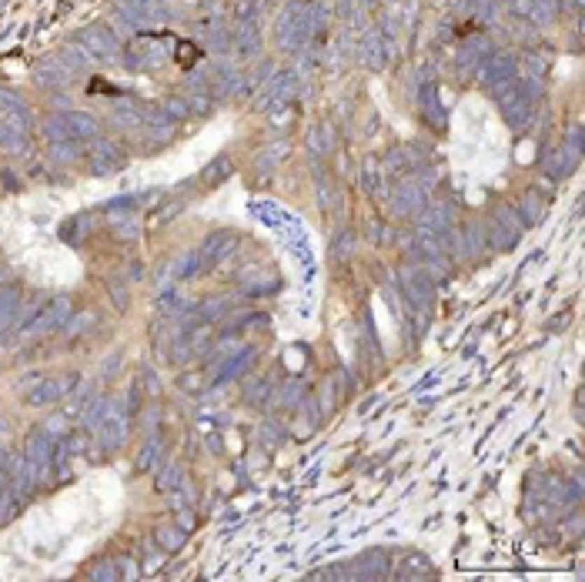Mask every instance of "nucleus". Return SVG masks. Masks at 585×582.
<instances>
[{"mask_svg": "<svg viewBox=\"0 0 585 582\" xmlns=\"http://www.w3.org/2000/svg\"><path fill=\"white\" fill-rule=\"evenodd\" d=\"M391 208H395V215H418L425 208V187L415 178L402 181L395 187V194H391Z\"/></svg>", "mask_w": 585, "mask_h": 582, "instance_id": "nucleus-10", "label": "nucleus"}, {"mask_svg": "<svg viewBox=\"0 0 585 582\" xmlns=\"http://www.w3.org/2000/svg\"><path fill=\"white\" fill-rule=\"evenodd\" d=\"M365 187H368V191H372V194H378V191H381V178H378V168H375V157H372V161H365Z\"/></svg>", "mask_w": 585, "mask_h": 582, "instance_id": "nucleus-48", "label": "nucleus"}, {"mask_svg": "<svg viewBox=\"0 0 585 582\" xmlns=\"http://www.w3.org/2000/svg\"><path fill=\"white\" fill-rule=\"evenodd\" d=\"M184 97H188V108H191V114H208V111L214 108V97H211L208 91H188Z\"/></svg>", "mask_w": 585, "mask_h": 582, "instance_id": "nucleus-43", "label": "nucleus"}, {"mask_svg": "<svg viewBox=\"0 0 585 582\" xmlns=\"http://www.w3.org/2000/svg\"><path fill=\"white\" fill-rule=\"evenodd\" d=\"M385 168H388L391 174H415L418 168H425V154H421L418 148H411V144L391 148L388 157H385Z\"/></svg>", "mask_w": 585, "mask_h": 582, "instance_id": "nucleus-13", "label": "nucleus"}, {"mask_svg": "<svg viewBox=\"0 0 585 582\" xmlns=\"http://www.w3.org/2000/svg\"><path fill=\"white\" fill-rule=\"evenodd\" d=\"M355 231H338L334 234V241H331V258L334 261H348L351 255H355Z\"/></svg>", "mask_w": 585, "mask_h": 582, "instance_id": "nucleus-36", "label": "nucleus"}, {"mask_svg": "<svg viewBox=\"0 0 585 582\" xmlns=\"http://www.w3.org/2000/svg\"><path fill=\"white\" fill-rule=\"evenodd\" d=\"M41 432H44V435H50L54 442H60V439L71 432V429H67V415H64V412H60V415H50L44 425H41Z\"/></svg>", "mask_w": 585, "mask_h": 582, "instance_id": "nucleus-42", "label": "nucleus"}, {"mask_svg": "<svg viewBox=\"0 0 585 582\" xmlns=\"http://www.w3.org/2000/svg\"><path fill=\"white\" fill-rule=\"evenodd\" d=\"M428 576H435V569H432V559L428 555H421V552H408L402 569H398V579H428Z\"/></svg>", "mask_w": 585, "mask_h": 582, "instance_id": "nucleus-23", "label": "nucleus"}, {"mask_svg": "<svg viewBox=\"0 0 585 582\" xmlns=\"http://www.w3.org/2000/svg\"><path fill=\"white\" fill-rule=\"evenodd\" d=\"M67 318H71V298L67 294H57L50 305L34 318V325H27V332L24 335H44V332H50V328H64L67 325Z\"/></svg>", "mask_w": 585, "mask_h": 582, "instance_id": "nucleus-6", "label": "nucleus"}, {"mask_svg": "<svg viewBox=\"0 0 585 582\" xmlns=\"http://www.w3.org/2000/svg\"><path fill=\"white\" fill-rule=\"evenodd\" d=\"M558 7H569V10H582V0H558Z\"/></svg>", "mask_w": 585, "mask_h": 582, "instance_id": "nucleus-60", "label": "nucleus"}, {"mask_svg": "<svg viewBox=\"0 0 585 582\" xmlns=\"http://www.w3.org/2000/svg\"><path fill=\"white\" fill-rule=\"evenodd\" d=\"M87 579H120L118 562H111V559H104V562H94V566L87 569Z\"/></svg>", "mask_w": 585, "mask_h": 582, "instance_id": "nucleus-45", "label": "nucleus"}, {"mask_svg": "<svg viewBox=\"0 0 585 582\" xmlns=\"http://www.w3.org/2000/svg\"><path fill=\"white\" fill-rule=\"evenodd\" d=\"M285 425L278 422V418H265L261 425H258V442H261V448H278V445L285 442Z\"/></svg>", "mask_w": 585, "mask_h": 582, "instance_id": "nucleus-30", "label": "nucleus"}, {"mask_svg": "<svg viewBox=\"0 0 585 582\" xmlns=\"http://www.w3.org/2000/svg\"><path fill=\"white\" fill-rule=\"evenodd\" d=\"M67 322H71V325H64V328H67V335H77V332H84V328L94 322V315H90V311H84V315H71Z\"/></svg>", "mask_w": 585, "mask_h": 582, "instance_id": "nucleus-49", "label": "nucleus"}, {"mask_svg": "<svg viewBox=\"0 0 585 582\" xmlns=\"http://www.w3.org/2000/svg\"><path fill=\"white\" fill-rule=\"evenodd\" d=\"M515 71H519L515 54H509V50H488V54L479 61V67H475V77H479L485 87H492V84H498V80H512Z\"/></svg>", "mask_w": 585, "mask_h": 582, "instance_id": "nucleus-2", "label": "nucleus"}, {"mask_svg": "<svg viewBox=\"0 0 585 582\" xmlns=\"http://www.w3.org/2000/svg\"><path fill=\"white\" fill-rule=\"evenodd\" d=\"M157 455H161V435H157V432H150L148 442H144V448H141V455H137V462H134V469H141V472L150 469Z\"/></svg>", "mask_w": 585, "mask_h": 582, "instance_id": "nucleus-38", "label": "nucleus"}, {"mask_svg": "<svg viewBox=\"0 0 585 582\" xmlns=\"http://www.w3.org/2000/svg\"><path fill=\"white\" fill-rule=\"evenodd\" d=\"M17 318V294L10 288H0V332H7Z\"/></svg>", "mask_w": 585, "mask_h": 582, "instance_id": "nucleus-37", "label": "nucleus"}, {"mask_svg": "<svg viewBox=\"0 0 585 582\" xmlns=\"http://www.w3.org/2000/svg\"><path fill=\"white\" fill-rule=\"evenodd\" d=\"M512 34H515V41H535V27H528V24H522L519 17L512 20Z\"/></svg>", "mask_w": 585, "mask_h": 582, "instance_id": "nucleus-51", "label": "nucleus"}, {"mask_svg": "<svg viewBox=\"0 0 585 582\" xmlns=\"http://www.w3.org/2000/svg\"><path fill=\"white\" fill-rule=\"evenodd\" d=\"M41 131H44V138L50 141V144H57V141H74V131H71V121H67V114L64 111H50L44 118V124H41Z\"/></svg>", "mask_w": 585, "mask_h": 582, "instance_id": "nucleus-21", "label": "nucleus"}, {"mask_svg": "<svg viewBox=\"0 0 585 582\" xmlns=\"http://www.w3.org/2000/svg\"><path fill=\"white\" fill-rule=\"evenodd\" d=\"M421 111H425V121L432 124L435 131H445L449 118H445V108L438 104V87L432 80H425V87H421Z\"/></svg>", "mask_w": 585, "mask_h": 582, "instance_id": "nucleus-14", "label": "nucleus"}, {"mask_svg": "<svg viewBox=\"0 0 585 582\" xmlns=\"http://www.w3.org/2000/svg\"><path fill=\"white\" fill-rule=\"evenodd\" d=\"M71 77H74V71L60 61L57 54H54V57H44V61L34 67V80H37L41 87H64Z\"/></svg>", "mask_w": 585, "mask_h": 582, "instance_id": "nucleus-12", "label": "nucleus"}, {"mask_svg": "<svg viewBox=\"0 0 585 582\" xmlns=\"http://www.w3.org/2000/svg\"><path fill=\"white\" fill-rule=\"evenodd\" d=\"M495 0H472V14L479 17L481 24H492L495 20Z\"/></svg>", "mask_w": 585, "mask_h": 582, "instance_id": "nucleus-46", "label": "nucleus"}, {"mask_svg": "<svg viewBox=\"0 0 585 582\" xmlns=\"http://www.w3.org/2000/svg\"><path fill=\"white\" fill-rule=\"evenodd\" d=\"M505 7L515 17H528V0H505Z\"/></svg>", "mask_w": 585, "mask_h": 582, "instance_id": "nucleus-56", "label": "nucleus"}, {"mask_svg": "<svg viewBox=\"0 0 585 582\" xmlns=\"http://www.w3.org/2000/svg\"><path fill=\"white\" fill-rule=\"evenodd\" d=\"M526 67L532 71V77H545V71H549V57L545 54H526Z\"/></svg>", "mask_w": 585, "mask_h": 582, "instance_id": "nucleus-47", "label": "nucleus"}, {"mask_svg": "<svg viewBox=\"0 0 585 582\" xmlns=\"http://www.w3.org/2000/svg\"><path fill=\"white\" fill-rule=\"evenodd\" d=\"M285 154H288V141H274L271 148H265V151L258 154V168H261V171H265V168H274V164H278Z\"/></svg>", "mask_w": 585, "mask_h": 582, "instance_id": "nucleus-40", "label": "nucleus"}, {"mask_svg": "<svg viewBox=\"0 0 585 582\" xmlns=\"http://www.w3.org/2000/svg\"><path fill=\"white\" fill-rule=\"evenodd\" d=\"M164 566V549H161V555H157V552H154V555H148V566H144V572H157V569Z\"/></svg>", "mask_w": 585, "mask_h": 582, "instance_id": "nucleus-57", "label": "nucleus"}, {"mask_svg": "<svg viewBox=\"0 0 585 582\" xmlns=\"http://www.w3.org/2000/svg\"><path fill=\"white\" fill-rule=\"evenodd\" d=\"M268 395H271L268 375H255V378H248V382L241 385V399L248 402V405H261V402H268Z\"/></svg>", "mask_w": 585, "mask_h": 582, "instance_id": "nucleus-25", "label": "nucleus"}, {"mask_svg": "<svg viewBox=\"0 0 585 582\" xmlns=\"http://www.w3.org/2000/svg\"><path fill=\"white\" fill-rule=\"evenodd\" d=\"M318 204H321L325 211L334 208V187H331L328 181H318Z\"/></svg>", "mask_w": 585, "mask_h": 582, "instance_id": "nucleus-50", "label": "nucleus"}, {"mask_svg": "<svg viewBox=\"0 0 585 582\" xmlns=\"http://www.w3.org/2000/svg\"><path fill=\"white\" fill-rule=\"evenodd\" d=\"M234 248H238V234H234V231H214V234H208V238H204V245L197 248L201 268H211V264L225 261Z\"/></svg>", "mask_w": 585, "mask_h": 582, "instance_id": "nucleus-8", "label": "nucleus"}, {"mask_svg": "<svg viewBox=\"0 0 585 582\" xmlns=\"http://www.w3.org/2000/svg\"><path fill=\"white\" fill-rule=\"evenodd\" d=\"M451 211L455 204L451 201H438L432 208H421L418 211V231L415 234H442V231L451 228Z\"/></svg>", "mask_w": 585, "mask_h": 582, "instance_id": "nucleus-11", "label": "nucleus"}, {"mask_svg": "<svg viewBox=\"0 0 585 582\" xmlns=\"http://www.w3.org/2000/svg\"><path fill=\"white\" fill-rule=\"evenodd\" d=\"M178 485H184V469H181L178 462H171L164 472L157 475V489H161V492H171V489H178Z\"/></svg>", "mask_w": 585, "mask_h": 582, "instance_id": "nucleus-39", "label": "nucleus"}, {"mask_svg": "<svg viewBox=\"0 0 585 582\" xmlns=\"http://www.w3.org/2000/svg\"><path fill=\"white\" fill-rule=\"evenodd\" d=\"M118 572H120V576H124V579H134V576H137V572H141V569H137L134 562H131V559L124 555V559H118Z\"/></svg>", "mask_w": 585, "mask_h": 582, "instance_id": "nucleus-54", "label": "nucleus"}, {"mask_svg": "<svg viewBox=\"0 0 585 582\" xmlns=\"http://www.w3.org/2000/svg\"><path fill=\"white\" fill-rule=\"evenodd\" d=\"M271 402H274L278 409H285V412H295V409L304 405V385L295 382V378H288V382L274 392V399H271Z\"/></svg>", "mask_w": 585, "mask_h": 582, "instance_id": "nucleus-24", "label": "nucleus"}, {"mask_svg": "<svg viewBox=\"0 0 585 582\" xmlns=\"http://www.w3.org/2000/svg\"><path fill=\"white\" fill-rule=\"evenodd\" d=\"M54 448H57V442H54L50 435H44V432H34V435L27 439L24 455H27L34 465H50V462H54Z\"/></svg>", "mask_w": 585, "mask_h": 582, "instance_id": "nucleus-17", "label": "nucleus"}, {"mask_svg": "<svg viewBox=\"0 0 585 582\" xmlns=\"http://www.w3.org/2000/svg\"><path fill=\"white\" fill-rule=\"evenodd\" d=\"M57 57H60L64 64H67L71 71H90V67H94V61H97V57L90 54L87 47L80 44V41H71V44H64V47H60Z\"/></svg>", "mask_w": 585, "mask_h": 582, "instance_id": "nucleus-19", "label": "nucleus"}, {"mask_svg": "<svg viewBox=\"0 0 585 582\" xmlns=\"http://www.w3.org/2000/svg\"><path fill=\"white\" fill-rule=\"evenodd\" d=\"M361 7H372V3H375V0H358Z\"/></svg>", "mask_w": 585, "mask_h": 582, "instance_id": "nucleus-62", "label": "nucleus"}, {"mask_svg": "<svg viewBox=\"0 0 585 582\" xmlns=\"http://www.w3.org/2000/svg\"><path fill=\"white\" fill-rule=\"evenodd\" d=\"M558 10H562L558 0H528V20L539 24V27H549V24L556 20Z\"/></svg>", "mask_w": 585, "mask_h": 582, "instance_id": "nucleus-27", "label": "nucleus"}, {"mask_svg": "<svg viewBox=\"0 0 585 582\" xmlns=\"http://www.w3.org/2000/svg\"><path fill=\"white\" fill-rule=\"evenodd\" d=\"M532 111H535V104L528 97H522V91H519V97H512L509 104H502V114H505L509 127H515V131H522L532 121Z\"/></svg>", "mask_w": 585, "mask_h": 582, "instance_id": "nucleus-18", "label": "nucleus"}, {"mask_svg": "<svg viewBox=\"0 0 585 582\" xmlns=\"http://www.w3.org/2000/svg\"><path fill=\"white\" fill-rule=\"evenodd\" d=\"M154 539H157V546H161L164 552H181L184 549V542H188V532H184L181 525H157Z\"/></svg>", "mask_w": 585, "mask_h": 582, "instance_id": "nucleus-28", "label": "nucleus"}, {"mask_svg": "<svg viewBox=\"0 0 585 582\" xmlns=\"http://www.w3.org/2000/svg\"><path fill=\"white\" fill-rule=\"evenodd\" d=\"M351 7H355V0H334V10H338L341 17H345L348 10H351Z\"/></svg>", "mask_w": 585, "mask_h": 582, "instance_id": "nucleus-59", "label": "nucleus"}, {"mask_svg": "<svg viewBox=\"0 0 585 582\" xmlns=\"http://www.w3.org/2000/svg\"><path fill=\"white\" fill-rule=\"evenodd\" d=\"M495 221L502 225V228H509L515 238H522V231H526V221L519 218V211H515V208H498Z\"/></svg>", "mask_w": 585, "mask_h": 582, "instance_id": "nucleus-41", "label": "nucleus"}, {"mask_svg": "<svg viewBox=\"0 0 585 582\" xmlns=\"http://www.w3.org/2000/svg\"><path fill=\"white\" fill-rule=\"evenodd\" d=\"M111 298H114L118 308H127V288H124L120 281H111Z\"/></svg>", "mask_w": 585, "mask_h": 582, "instance_id": "nucleus-53", "label": "nucleus"}, {"mask_svg": "<svg viewBox=\"0 0 585 582\" xmlns=\"http://www.w3.org/2000/svg\"><path fill=\"white\" fill-rule=\"evenodd\" d=\"M515 211L522 215L526 228H528V225H539V221H542V198L535 194V191H528L526 198L519 201V208H515Z\"/></svg>", "mask_w": 585, "mask_h": 582, "instance_id": "nucleus-35", "label": "nucleus"}, {"mask_svg": "<svg viewBox=\"0 0 585 582\" xmlns=\"http://www.w3.org/2000/svg\"><path fill=\"white\" fill-rule=\"evenodd\" d=\"M67 121H71V131H74V138L80 141H90V138H101V121L97 118H90V114H67Z\"/></svg>", "mask_w": 585, "mask_h": 582, "instance_id": "nucleus-29", "label": "nucleus"}, {"mask_svg": "<svg viewBox=\"0 0 585 582\" xmlns=\"http://www.w3.org/2000/svg\"><path fill=\"white\" fill-rule=\"evenodd\" d=\"M361 64L368 67V71H381L385 67V44H381V34L378 31H368L365 37H361Z\"/></svg>", "mask_w": 585, "mask_h": 582, "instance_id": "nucleus-15", "label": "nucleus"}, {"mask_svg": "<svg viewBox=\"0 0 585 582\" xmlns=\"http://www.w3.org/2000/svg\"><path fill=\"white\" fill-rule=\"evenodd\" d=\"M47 161H50V164H60V168L74 164V161H77V144H74V141H57V144H50Z\"/></svg>", "mask_w": 585, "mask_h": 582, "instance_id": "nucleus-34", "label": "nucleus"}, {"mask_svg": "<svg viewBox=\"0 0 585 582\" xmlns=\"http://www.w3.org/2000/svg\"><path fill=\"white\" fill-rule=\"evenodd\" d=\"M234 47L241 50L238 57H255V54H258L261 37H258L255 20H238V27H234Z\"/></svg>", "mask_w": 585, "mask_h": 582, "instance_id": "nucleus-20", "label": "nucleus"}, {"mask_svg": "<svg viewBox=\"0 0 585 582\" xmlns=\"http://www.w3.org/2000/svg\"><path fill=\"white\" fill-rule=\"evenodd\" d=\"M565 148H569V151L575 154V157L582 154V127H579V124H575V127L569 131V138H565Z\"/></svg>", "mask_w": 585, "mask_h": 582, "instance_id": "nucleus-52", "label": "nucleus"}, {"mask_svg": "<svg viewBox=\"0 0 585 582\" xmlns=\"http://www.w3.org/2000/svg\"><path fill=\"white\" fill-rule=\"evenodd\" d=\"M398 288H402V294L408 298V305L411 308L425 311V308L432 305V291H435V285H432L428 271L418 268V264H402V268H398Z\"/></svg>", "mask_w": 585, "mask_h": 582, "instance_id": "nucleus-1", "label": "nucleus"}, {"mask_svg": "<svg viewBox=\"0 0 585 582\" xmlns=\"http://www.w3.org/2000/svg\"><path fill=\"white\" fill-rule=\"evenodd\" d=\"M492 47H488V41L485 37H472V41H465V44L458 47V54H455V61H458V71L462 74H468L472 67H479V61L488 54Z\"/></svg>", "mask_w": 585, "mask_h": 582, "instance_id": "nucleus-16", "label": "nucleus"}, {"mask_svg": "<svg viewBox=\"0 0 585 582\" xmlns=\"http://www.w3.org/2000/svg\"><path fill=\"white\" fill-rule=\"evenodd\" d=\"M0 469H7V452L0 448Z\"/></svg>", "mask_w": 585, "mask_h": 582, "instance_id": "nucleus-61", "label": "nucleus"}, {"mask_svg": "<svg viewBox=\"0 0 585 582\" xmlns=\"http://www.w3.org/2000/svg\"><path fill=\"white\" fill-rule=\"evenodd\" d=\"M164 114L171 118V121H184V118H191L188 97H167V101H164Z\"/></svg>", "mask_w": 585, "mask_h": 582, "instance_id": "nucleus-44", "label": "nucleus"}, {"mask_svg": "<svg viewBox=\"0 0 585 582\" xmlns=\"http://www.w3.org/2000/svg\"><path fill=\"white\" fill-rule=\"evenodd\" d=\"M231 171H234V164H231V157H227V154H221V157H214V161H211L208 168L201 171V181H204V184H218V181H225V178L231 174Z\"/></svg>", "mask_w": 585, "mask_h": 582, "instance_id": "nucleus-33", "label": "nucleus"}, {"mask_svg": "<svg viewBox=\"0 0 585 582\" xmlns=\"http://www.w3.org/2000/svg\"><path fill=\"white\" fill-rule=\"evenodd\" d=\"M281 285L278 281V275H268V271H258L255 278H248L244 285H241V291L248 294V298H261V294H268V291H274Z\"/></svg>", "mask_w": 585, "mask_h": 582, "instance_id": "nucleus-32", "label": "nucleus"}, {"mask_svg": "<svg viewBox=\"0 0 585 582\" xmlns=\"http://www.w3.org/2000/svg\"><path fill=\"white\" fill-rule=\"evenodd\" d=\"M178 525H181V529H184V532H191V529H195V516L181 509V512H178Z\"/></svg>", "mask_w": 585, "mask_h": 582, "instance_id": "nucleus-58", "label": "nucleus"}, {"mask_svg": "<svg viewBox=\"0 0 585 582\" xmlns=\"http://www.w3.org/2000/svg\"><path fill=\"white\" fill-rule=\"evenodd\" d=\"M87 154H90V171L94 174H111V171H118V168H124V148H120L114 138H90V148H87Z\"/></svg>", "mask_w": 585, "mask_h": 582, "instance_id": "nucleus-4", "label": "nucleus"}, {"mask_svg": "<svg viewBox=\"0 0 585 582\" xmlns=\"http://www.w3.org/2000/svg\"><path fill=\"white\" fill-rule=\"evenodd\" d=\"M462 245H465V258H479L481 251H488V238H485L481 221H468L462 228Z\"/></svg>", "mask_w": 585, "mask_h": 582, "instance_id": "nucleus-22", "label": "nucleus"}, {"mask_svg": "<svg viewBox=\"0 0 585 582\" xmlns=\"http://www.w3.org/2000/svg\"><path fill=\"white\" fill-rule=\"evenodd\" d=\"M80 44L87 47L90 54L97 57V61H114L120 54V41L114 31H107V27H87V31H80L77 37Z\"/></svg>", "mask_w": 585, "mask_h": 582, "instance_id": "nucleus-7", "label": "nucleus"}, {"mask_svg": "<svg viewBox=\"0 0 585 582\" xmlns=\"http://www.w3.org/2000/svg\"><path fill=\"white\" fill-rule=\"evenodd\" d=\"M485 238L492 241L488 248H495V251H512V248L519 245V238H515V234H512L509 228H502V225H498L495 218H492V221L485 225Z\"/></svg>", "mask_w": 585, "mask_h": 582, "instance_id": "nucleus-31", "label": "nucleus"}, {"mask_svg": "<svg viewBox=\"0 0 585 582\" xmlns=\"http://www.w3.org/2000/svg\"><path fill=\"white\" fill-rule=\"evenodd\" d=\"M137 3H164V0H137Z\"/></svg>", "mask_w": 585, "mask_h": 582, "instance_id": "nucleus-63", "label": "nucleus"}, {"mask_svg": "<svg viewBox=\"0 0 585 582\" xmlns=\"http://www.w3.org/2000/svg\"><path fill=\"white\" fill-rule=\"evenodd\" d=\"M385 576H391V562L381 549L361 552L351 562V579H385Z\"/></svg>", "mask_w": 585, "mask_h": 582, "instance_id": "nucleus-9", "label": "nucleus"}, {"mask_svg": "<svg viewBox=\"0 0 585 582\" xmlns=\"http://www.w3.org/2000/svg\"><path fill=\"white\" fill-rule=\"evenodd\" d=\"M572 168H575V154L569 148H558V151L549 154V161H545V171H549V178H569Z\"/></svg>", "mask_w": 585, "mask_h": 582, "instance_id": "nucleus-26", "label": "nucleus"}, {"mask_svg": "<svg viewBox=\"0 0 585 582\" xmlns=\"http://www.w3.org/2000/svg\"><path fill=\"white\" fill-rule=\"evenodd\" d=\"M101 448L104 452H118L120 445H124V439H127V409L124 405H118V402H111V409H107V415L101 418Z\"/></svg>", "mask_w": 585, "mask_h": 582, "instance_id": "nucleus-5", "label": "nucleus"}, {"mask_svg": "<svg viewBox=\"0 0 585 582\" xmlns=\"http://www.w3.org/2000/svg\"><path fill=\"white\" fill-rule=\"evenodd\" d=\"M144 388H148L150 399H157V395H161V385H157V378H154V371H144Z\"/></svg>", "mask_w": 585, "mask_h": 582, "instance_id": "nucleus-55", "label": "nucleus"}, {"mask_svg": "<svg viewBox=\"0 0 585 582\" xmlns=\"http://www.w3.org/2000/svg\"><path fill=\"white\" fill-rule=\"evenodd\" d=\"M77 385V375H60V378H37V385L27 392V405L34 409H44V405H54V402H64L71 395V388Z\"/></svg>", "mask_w": 585, "mask_h": 582, "instance_id": "nucleus-3", "label": "nucleus"}]
</instances>
